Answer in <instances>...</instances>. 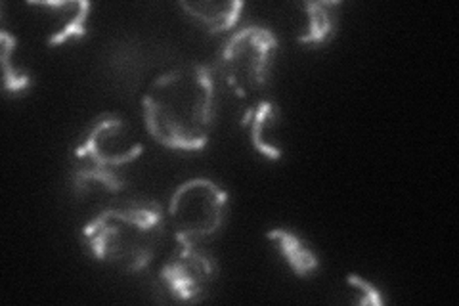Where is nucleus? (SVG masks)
<instances>
[{"label":"nucleus","instance_id":"6","mask_svg":"<svg viewBox=\"0 0 459 306\" xmlns=\"http://www.w3.org/2000/svg\"><path fill=\"white\" fill-rule=\"evenodd\" d=\"M160 278L169 293L180 302L204 301L219 278V265L197 243H180L163 265Z\"/></svg>","mask_w":459,"mask_h":306},{"label":"nucleus","instance_id":"13","mask_svg":"<svg viewBox=\"0 0 459 306\" xmlns=\"http://www.w3.org/2000/svg\"><path fill=\"white\" fill-rule=\"evenodd\" d=\"M347 284L352 287L354 293H358V297L354 299V302L358 304H368V306H379L385 304V297L381 291L373 285L371 282L360 278L358 274H349L347 275Z\"/></svg>","mask_w":459,"mask_h":306},{"label":"nucleus","instance_id":"4","mask_svg":"<svg viewBox=\"0 0 459 306\" xmlns=\"http://www.w3.org/2000/svg\"><path fill=\"white\" fill-rule=\"evenodd\" d=\"M276 52L278 39L270 29L243 27L224 42L219 57L221 77L238 98H249L266 86Z\"/></svg>","mask_w":459,"mask_h":306},{"label":"nucleus","instance_id":"12","mask_svg":"<svg viewBox=\"0 0 459 306\" xmlns=\"http://www.w3.org/2000/svg\"><path fill=\"white\" fill-rule=\"evenodd\" d=\"M16 45H18L16 37H12L6 29H3V31H0V62H3L4 89L10 94H20L31 86V77H29V73L12 62V56L16 52Z\"/></svg>","mask_w":459,"mask_h":306},{"label":"nucleus","instance_id":"5","mask_svg":"<svg viewBox=\"0 0 459 306\" xmlns=\"http://www.w3.org/2000/svg\"><path fill=\"white\" fill-rule=\"evenodd\" d=\"M228 194L209 179L182 182L169 203V224L180 243H197L217 234L226 221Z\"/></svg>","mask_w":459,"mask_h":306},{"label":"nucleus","instance_id":"10","mask_svg":"<svg viewBox=\"0 0 459 306\" xmlns=\"http://www.w3.org/2000/svg\"><path fill=\"white\" fill-rule=\"evenodd\" d=\"M266 238L276 245V249L287 262V267H290L299 278H308L310 274L318 270V257H316V253L303 241V238H299L295 234V232H290L285 228H274L268 232Z\"/></svg>","mask_w":459,"mask_h":306},{"label":"nucleus","instance_id":"1","mask_svg":"<svg viewBox=\"0 0 459 306\" xmlns=\"http://www.w3.org/2000/svg\"><path fill=\"white\" fill-rule=\"evenodd\" d=\"M143 121L169 150H204L217 115V89L207 66L184 64L161 73L143 92Z\"/></svg>","mask_w":459,"mask_h":306},{"label":"nucleus","instance_id":"8","mask_svg":"<svg viewBox=\"0 0 459 306\" xmlns=\"http://www.w3.org/2000/svg\"><path fill=\"white\" fill-rule=\"evenodd\" d=\"M307 25L300 29L297 42L303 47H325L337 35L341 3L335 0H318V3H303Z\"/></svg>","mask_w":459,"mask_h":306},{"label":"nucleus","instance_id":"2","mask_svg":"<svg viewBox=\"0 0 459 306\" xmlns=\"http://www.w3.org/2000/svg\"><path fill=\"white\" fill-rule=\"evenodd\" d=\"M165 234L163 209L153 201H126L82 228V243L106 265L140 272L153 260Z\"/></svg>","mask_w":459,"mask_h":306},{"label":"nucleus","instance_id":"9","mask_svg":"<svg viewBox=\"0 0 459 306\" xmlns=\"http://www.w3.org/2000/svg\"><path fill=\"white\" fill-rule=\"evenodd\" d=\"M39 6L47 8L52 16V29L47 37L50 47H60L71 39L84 37L91 3L77 0V3H39Z\"/></svg>","mask_w":459,"mask_h":306},{"label":"nucleus","instance_id":"11","mask_svg":"<svg viewBox=\"0 0 459 306\" xmlns=\"http://www.w3.org/2000/svg\"><path fill=\"white\" fill-rule=\"evenodd\" d=\"M182 12L188 13L195 23L205 27L209 33H224L234 29L241 18L243 3L228 0V3H180Z\"/></svg>","mask_w":459,"mask_h":306},{"label":"nucleus","instance_id":"7","mask_svg":"<svg viewBox=\"0 0 459 306\" xmlns=\"http://www.w3.org/2000/svg\"><path fill=\"white\" fill-rule=\"evenodd\" d=\"M241 127L247 130L253 148L278 162L283 153L281 148V113L278 106L272 104L268 100H261L253 104L246 113H243Z\"/></svg>","mask_w":459,"mask_h":306},{"label":"nucleus","instance_id":"3","mask_svg":"<svg viewBox=\"0 0 459 306\" xmlns=\"http://www.w3.org/2000/svg\"><path fill=\"white\" fill-rule=\"evenodd\" d=\"M142 150L133 127L121 115H100L84 130L74 153L71 184L75 194L121 192L126 186L125 169L136 162Z\"/></svg>","mask_w":459,"mask_h":306}]
</instances>
